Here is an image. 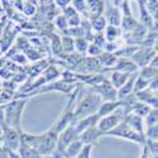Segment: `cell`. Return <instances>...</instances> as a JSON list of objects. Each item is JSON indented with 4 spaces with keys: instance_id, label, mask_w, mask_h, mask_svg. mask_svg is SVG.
Wrapping results in <instances>:
<instances>
[{
    "instance_id": "1",
    "label": "cell",
    "mask_w": 158,
    "mask_h": 158,
    "mask_svg": "<svg viewBox=\"0 0 158 158\" xmlns=\"http://www.w3.org/2000/svg\"><path fill=\"white\" fill-rule=\"evenodd\" d=\"M27 101V99H14L2 105V125L20 129V119Z\"/></svg>"
},
{
    "instance_id": "2",
    "label": "cell",
    "mask_w": 158,
    "mask_h": 158,
    "mask_svg": "<svg viewBox=\"0 0 158 158\" xmlns=\"http://www.w3.org/2000/svg\"><path fill=\"white\" fill-rule=\"evenodd\" d=\"M102 99L94 91L89 93L86 96H84L75 106V120H81L84 118H87L90 115H95L99 111V108L102 104Z\"/></svg>"
},
{
    "instance_id": "3",
    "label": "cell",
    "mask_w": 158,
    "mask_h": 158,
    "mask_svg": "<svg viewBox=\"0 0 158 158\" xmlns=\"http://www.w3.org/2000/svg\"><path fill=\"white\" fill-rule=\"evenodd\" d=\"M105 135L116 137V138L125 139V140H129V142H134L137 144H140V146H146V143H147L146 135L138 133L137 130H134L131 127H129L125 122L120 123L116 128H114L113 130H110L109 133H106Z\"/></svg>"
},
{
    "instance_id": "4",
    "label": "cell",
    "mask_w": 158,
    "mask_h": 158,
    "mask_svg": "<svg viewBox=\"0 0 158 158\" xmlns=\"http://www.w3.org/2000/svg\"><path fill=\"white\" fill-rule=\"evenodd\" d=\"M22 144V130L11 128L8 125H2V148L9 152H18Z\"/></svg>"
},
{
    "instance_id": "5",
    "label": "cell",
    "mask_w": 158,
    "mask_h": 158,
    "mask_svg": "<svg viewBox=\"0 0 158 158\" xmlns=\"http://www.w3.org/2000/svg\"><path fill=\"white\" fill-rule=\"evenodd\" d=\"M76 95H77V91L73 94V96L70 98V100H69L67 105H66L64 110L60 115L57 122L53 124V127L51 128L52 130H55L57 134H61L67 127H70L71 124L76 123V120H75V105H73L75 100H76Z\"/></svg>"
},
{
    "instance_id": "6",
    "label": "cell",
    "mask_w": 158,
    "mask_h": 158,
    "mask_svg": "<svg viewBox=\"0 0 158 158\" xmlns=\"http://www.w3.org/2000/svg\"><path fill=\"white\" fill-rule=\"evenodd\" d=\"M125 119V110L124 108H119L115 113L106 115L104 118H100V120L98 123V128L102 131L104 134L109 133L110 130H113L114 128H116L120 123H123Z\"/></svg>"
},
{
    "instance_id": "7",
    "label": "cell",
    "mask_w": 158,
    "mask_h": 158,
    "mask_svg": "<svg viewBox=\"0 0 158 158\" xmlns=\"http://www.w3.org/2000/svg\"><path fill=\"white\" fill-rule=\"evenodd\" d=\"M58 135L55 130H47L44 134H41V142L38 144L37 151L42 156H52L57 148L58 144Z\"/></svg>"
},
{
    "instance_id": "8",
    "label": "cell",
    "mask_w": 158,
    "mask_h": 158,
    "mask_svg": "<svg viewBox=\"0 0 158 158\" xmlns=\"http://www.w3.org/2000/svg\"><path fill=\"white\" fill-rule=\"evenodd\" d=\"M156 55H157V52L153 47H139L135 51V53L133 55V57H131V60H133V62L139 69H143L151 64Z\"/></svg>"
},
{
    "instance_id": "9",
    "label": "cell",
    "mask_w": 158,
    "mask_h": 158,
    "mask_svg": "<svg viewBox=\"0 0 158 158\" xmlns=\"http://www.w3.org/2000/svg\"><path fill=\"white\" fill-rule=\"evenodd\" d=\"M91 91L96 93L104 101L119 100V99H118V90L113 86V84L110 82V80H106V78H105L102 82H100L99 85L94 86Z\"/></svg>"
},
{
    "instance_id": "10",
    "label": "cell",
    "mask_w": 158,
    "mask_h": 158,
    "mask_svg": "<svg viewBox=\"0 0 158 158\" xmlns=\"http://www.w3.org/2000/svg\"><path fill=\"white\" fill-rule=\"evenodd\" d=\"M76 87V84H71L69 81H64V80H61V81H53L48 85H44L43 87H41L39 90L34 91L32 95H35V94H42V93H51V91H57V93H62V94H70L71 91H73Z\"/></svg>"
},
{
    "instance_id": "11",
    "label": "cell",
    "mask_w": 158,
    "mask_h": 158,
    "mask_svg": "<svg viewBox=\"0 0 158 158\" xmlns=\"http://www.w3.org/2000/svg\"><path fill=\"white\" fill-rule=\"evenodd\" d=\"M106 10H105V18H106L109 25H114V27H120L122 20H123V14L119 6H115L114 4L106 5Z\"/></svg>"
},
{
    "instance_id": "12",
    "label": "cell",
    "mask_w": 158,
    "mask_h": 158,
    "mask_svg": "<svg viewBox=\"0 0 158 158\" xmlns=\"http://www.w3.org/2000/svg\"><path fill=\"white\" fill-rule=\"evenodd\" d=\"M124 122L131 127L134 130H137L138 133L146 135V123H144V118L135 114V113H129L125 115Z\"/></svg>"
},
{
    "instance_id": "13",
    "label": "cell",
    "mask_w": 158,
    "mask_h": 158,
    "mask_svg": "<svg viewBox=\"0 0 158 158\" xmlns=\"http://www.w3.org/2000/svg\"><path fill=\"white\" fill-rule=\"evenodd\" d=\"M138 73L139 72L130 75L129 80L119 90H118V99H119V100H125L127 98H129V96H131L134 94V86H135V81H137Z\"/></svg>"
},
{
    "instance_id": "14",
    "label": "cell",
    "mask_w": 158,
    "mask_h": 158,
    "mask_svg": "<svg viewBox=\"0 0 158 158\" xmlns=\"http://www.w3.org/2000/svg\"><path fill=\"white\" fill-rule=\"evenodd\" d=\"M102 135H105V134L98 128V125H95V127H91V128L86 129L85 131H82L80 135V139L84 144H91V146H93Z\"/></svg>"
},
{
    "instance_id": "15",
    "label": "cell",
    "mask_w": 158,
    "mask_h": 158,
    "mask_svg": "<svg viewBox=\"0 0 158 158\" xmlns=\"http://www.w3.org/2000/svg\"><path fill=\"white\" fill-rule=\"evenodd\" d=\"M113 70H116V71H122V72H125V73H129V75H133V73H137L139 72V67L133 62L131 58H119L115 64V67Z\"/></svg>"
},
{
    "instance_id": "16",
    "label": "cell",
    "mask_w": 158,
    "mask_h": 158,
    "mask_svg": "<svg viewBox=\"0 0 158 158\" xmlns=\"http://www.w3.org/2000/svg\"><path fill=\"white\" fill-rule=\"evenodd\" d=\"M123 106V101L122 100H110V101H102L101 106L99 108L98 115L100 118H104L106 115H110L113 113H115L119 108Z\"/></svg>"
},
{
    "instance_id": "17",
    "label": "cell",
    "mask_w": 158,
    "mask_h": 158,
    "mask_svg": "<svg viewBox=\"0 0 158 158\" xmlns=\"http://www.w3.org/2000/svg\"><path fill=\"white\" fill-rule=\"evenodd\" d=\"M62 14L67 18L69 23H70V27L71 28H77L82 24V19H81V14L78 13L72 5L67 6L64 10H62Z\"/></svg>"
},
{
    "instance_id": "18",
    "label": "cell",
    "mask_w": 158,
    "mask_h": 158,
    "mask_svg": "<svg viewBox=\"0 0 158 158\" xmlns=\"http://www.w3.org/2000/svg\"><path fill=\"white\" fill-rule=\"evenodd\" d=\"M99 120H100V116H99L98 114H95V115H90V116H87V118H84V119H81V120H77V122L75 123L76 131L81 135V133H82V131H85L86 129H89V128H91V127L98 125Z\"/></svg>"
},
{
    "instance_id": "19",
    "label": "cell",
    "mask_w": 158,
    "mask_h": 158,
    "mask_svg": "<svg viewBox=\"0 0 158 158\" xmlns=\"http://www.w3.org/2000/svg\"><path fill=\"white\" fill-rule=\"evenodd\" d=\"M87 8H89V14L90 19L93 20L96 17H100L104 14V9L106 6L105 0H86Z\"/></svg>"
},
{
    "instance_id": "20",
    "label": "cell",
    "mask_w": 158,
    "mask_h": 158,
    "mask_svg": "<svg viewBox=\"0 0 158 158\" xmlns=\"http://www.w3.org/2000/svg\"><path fill=\"white\" fill-rule=\"evenodd\" d=\"M135 96L138 98V100L149 105L151 108H158V98L156 96V93L151 91L149 89L143 90V91H140V93H137Z\"/></svg>"
},
{
    "instance_id": "21",
    "label": "cell",
    "mask_w": 158,
    "mask_h": 158,
    "mask_svg": "<svg viewBox=\"0 0 158 158\" xmlns=\"http://www.w3.org/2000/svg\"><path fill=\"white\" fill-rule=\"evenodd\" d=\"M129 77H130L129 73L113 70V72H111V75H110V77H109V80H110V82L113 84V86H114L116 90H119V89L129 80Z\"/></svg>"
},
{
    "instance_id": "22",
    "label": "cell",
    "mask_w": 158,
    "mask_h": 158,
    "mask_svg": "<svg viewBox=\"0 0 158 158\" xmlns=\"http://www.w3.org/2000/svg\"><path fill=\"white\" fill-rule=\"evenodd\" d=\"M101 64H102V67L105 69H114L115 67V64L118 62V60H119V57H118L115 53H110V52H104V53L99 57Z\"/></svg>"
},
{
    "instance_id": "23",
    "label": "cell",
    "mask_w": 158,
    "mask_h": 158,
    "mask_svg": "<svg viewBox=\"0 0 158 158\" xmlns=\"http://www.w3.org/2000/svg\"><path fill=\"white\" fill-rule=\"evenodd\" d=\"M20 158H42L43 156L39 153L35 148H32V147H28V146H25V144H20V147L17 152Z\"/></svg>"
},
{
    "instance_id": "24",
    "label": "cell",
    "mask_w": 158,
    "mask_h": 158,
    "mask_svg": "<svg viewBox=\"0 0 158 158\" xmlns=\"http://www.w3.org/2000/svg\"><path fill=\"white\" fill-rule=\"evenodd\" d=\"M108 25H109V23H108L104 14L91 20V29H93L95 33H104L105 29L108 28Z\"/></svg>"
},
{
    "instance_id": "25",
    "label": "cell",
    "mask_w": 158,
    "mask_h": 158,
    "mask_svg": "<svg viewBox=\"0 0 158 158\" xmlns=\"http://www.w3.org/2000/svg\"><path fill=\"white\" fill-rule=\"evenodd\" d=\"M84 146L85 144L81 142V139L78 138V139H76V140H73L70 146L66 148V152H64V154H66V157H71V158H76L77 156H78V153L81 152V149L84 148Z\"/></svg>"
},
{
    "instance_id": "26",
    "label": "cell",
    "mask_w": 158,
    "mask_h": 158,
    "mask_svg": "<svg viewBox=\"0 0 158 158\" xmlns=\"http://www.w3.org/2000/svg\"><path fill=\"white\" fill-rule=\"evenodd\" d=\"M152 109H153V108H151L149 105H147L146 102L138 100V98H137V101L133 104L130 113H135V114H138V115H140V116H143V118H146V116L148 115V113H149Z\"/></svg>"
},
{
    "instance_id": "27",
    "label": "cell",
    "mask_w": 158,
    "mask_h": 158,
    "mask_svg": "<svg viewBox=\"0 0 158 158\" xmlns=\"http://www.w3.org/2000/svg\"><path fill=\"white\" fill-rule=\"evenodd\" d=\"M139 25V23L133 18V17H123V20H122V25L120 28L123 31V33H131L137 29V27Z\"/></svg>"
},
{
    "instance_id": "28",
    "label": "cell",
    "mask_w": 158,
    "mask_h": 158,
    "mask_svg": "<svg viewBox=\"0 0 158 158\" xmlns=\"http://www.w3.org/2000/svg\"><path fill=\"white\" fill-rule=\"evenodd\" d=\"M48 61H37L32 67H28V76L32 78L34 76H41L42 72L48 67Z\"/></svg>"
},
{
    "instance_id": "29",
    "label": "cell",
    "mask_w": 158,
    "mask_h": 158,
    "mask_svg": "<svg viewBox=\"0 0 158 158\" xmlns=\"http://www.w3.org/2000/svg\"><path fill=\"white\" fill-rule=\"evenodd\" d=\"M51 49L53 52V55L56 57H61L62 55H64L63 52V46H62V38L57 34H53L52 35V39H51Z\"/></svg>"
},
{
    "instance_id": "30",
    "label": "cell",
    "mask_w": 158,
    "mask_h": 158,
    "mask_svg": "<svg viewBox=\"0 0 158 158\" xmlns=\"http://www.w3.org/2000/svg\"><path fill=\"white\" fill-rule=\"evenodd\" d=\"M90 42L87 41V38L80 37V38H75V52L81 56L87 55V49H89Z\"/></svg>"
},
{
    "instance_id": "31",
    "label": "cell",
    "mask_w": 158,
    "mask_h": 158,
    "mask_svg": "<svg viewBox=\"0 0 158 158\" xmlns=\"http://www.w3.org/2000/svg\"><path fill=\"white\" fill-rule=\"evenodd\" d=\"M41 142V135H33L29 133H24L22 131V143L32 148H38V144Z\"/></svg>"
},
{
    "instance_id": "32",
    "label": "cell",
    "mask_w": 158,
    "mask_h": 158,
    "mask_svg": "<svg viewBox=\"0 0 158 158\" xmlns=\"http://www.w3.org/2000/svg\"><path fill=\"white\" fill-rule=\"evenodd\" d=\"M14 41V34L8 31V28L4 29L3 34H2V52L6 53V52L11 48V43Z\"/></svg>"
},
{
    "instance_id": "33",
    "label": "cell",
    "mask_w": 158,
    "mask_h": 158,
    "mask_svg": "<svg viewBox=\"0 0 158 158\" xmlns=\"http://www.w3.org/2000/svg\"><path fill=\"white\" fill-rule=\"evenodd\" d=\"M123 33L120 27H114V25H108V28L105 29L104 34L108 42H116V39L120 37V34Z\"/></svg>"
},
{
    "instance_id": "34",
    "label": "cell",
    "mask_w": 158,
    "mask_h": 158,
    "mask_svg": "<svg viewBox=\"0 0 158 158\" xmlns=\"http://www.w3.org/2000/svg\"><path fill=\"white\" fill-rule=\"evenodd\" d=\"M53 24L56 25V28H57L58 31H61V32H63V33H66V34H69V32H70V29H71L67 18H66L63 14H58V15L55 18V20H53Z\"/></svg>"
},
{
    "instance_id": "35",
    "label": "cell",
    "mask_w": 158,
    "mask_h": 158,
    "mask_svg": "<svg viewBox=\"0 0 158 158\" xmlns=\"http://www.w3.org/2000/svg\"><path fill=\"white\" fill-rule=\"evenodd\" d=\"M62 38V46L64 55H71L75 52V38L70 34H64Z\"/></svg>"
},
{
    "instance_id": "36",
    "label": "cell",
    "mask_w": 158,
    "mask_h": 158,
    "mask_svg": "<svg viewBox=\"0 0 158 158\" xmlns=\"http://www.w3.org/2000/svg\"><path fill=\"white\" fill-rule=\"evenodd\" d=\"M104 49H105V48H104L102 46H100V44H98V43H95V42L91 41L86 56H89V57H100V56L104 53Z\"/></svg>"
},
{
    "instance_id": "37",
    "label": "cell",
    "mask_w": 158,
    "mask_h": 158,
    "mask_svg": "<svg viewBox=\"0 0 158 158\" xmlns=\"http://www.w3.org/2000/svg\"><path fill=\"white\" fill-rule=\"evenodd\" d=\"M144 123H146V129L158 124V108H153L148 113V115L144 118Z\"/></svg>"
},
{
    "instance_id": "38",
    "label": "cell",
    "mask_w": 158,
    "mask_h": 158,
    "mask_svg": "<svg viewBox=\"0 0 158 158\" xmlns=\"http://www.w3.org/2000/svg\"><path fill=\"white\" fill-rule=\"evenodd\" d=\"M72 6L80 13V14H85L86 18H90L89 14V8L86 0H72Z\"/></svg>"
},
{
    "instance_id": "39",
    "label": "cell",
    "mask_w": 158,
    "mask_h": 158,
    "mask_svg": "<svg viewBox=\"0 0 158 158\" xmlns=\"http://www.w3.org/2000/svg\"><path fill=\"white\" fill-rule=\"evenodd\" d=\"M37 5H38V4L31 2V0H24V2H23V6H22V10H23V13H24L25 15L31 17V15L35 14Z\"/></svg>"
},
{
    "instance_id": "40",
    "label": "cell",
    "mask_w": 158,
    "mask_h": 158,
    "mask_svg": "<svg viewBox=\"0 0 158 158\" xmlns=\"http://www.w3.org/2000/svg\"><path fill=\"white\" fill-rule=\"evenodd\" d=\"M148 86H149V80H147V78H144V77H142V76L138 73L137 81H135V86H134V94L140 93V91L148 89Z\"/></svg>"
},
{
    "instance_id": "41",
    "label": "cell",
    "mask_w": 158,
    "mask_h": 158,
    "mask_svg": "<svg viewBox=\"0 0 158 158\" xmlns=\"http://www.w3.org/2000/svg\"><path fill=\"white\" fill-rule=\"evenodd\" d=\"M146 6L153 17L154 22H158V0H147Z\"/></svg>"
},
{
    "instance_id": "42",
    "label": "cell",
    "mask_w": 158,
    "mask_h": 158,
    "mask_svg": "<svg viewBox=\"0 0 158 158\" xmlns=\"http://www.w3.org/2000/svg\"><path fill=\"white\" fill-rule=\"evenodd\" d=\"M139 75L142 76V77H144V78H147V80H152V78L156 76V75H158V71L157 70H154L152 66H147V67H143V69H140L139 70Z\"/></svg>"
},
{
    "instance_id": "43",
    "label": "cell",
    "mask_w": 158,
    "mask_h": 158,
    "mask_svg": "<svg viewBox=\"0 0 158 158\" xmlns=\"http://www.w3.org/2000/svg\"><path fill=\"white\" fill-rule=\"evenodd\" d=\"M146 138L151 140H158V124L146 129Z\"/></svg>"
},
{
    "instance_id": "44",
    "label": "cell",
    "mask_w": 158,
    "mask_h": 158,
    "mask_svg": "<svg viewBox=\"0 0 158 158\" xmlns=\"http://www.w3.org/2000/svg\"><path fill=\"white\" fill-rule=\"evenodd\" d=\"M91 151H93V146H91V144H85L84 148L81 149V152L78 153V156L76 158H90Z\"/></svg>"
},
{
    "instance_id": "45",
    "label": "cell",
    "mask_w": 158,
    "mask_h": 158,
    "mask_svg": "<svg viewBox=\"0 0 158 158\" xmlns=\"http://www.w3.org/2000/svg\"><path fill=\"white\" fill-rule=\"evenodd\" d=\"M119 8L122 10L123 17H131V9L129 6V0H125L124 3H122V5Z\"/></svg>"
},
{
    "instance_id": "46",
    "label": "cell",
    "mask_w": 158,
    "mask_h": 158,
    "mask_svg": "<svg viewBox=\"0 0 158 158\" xmlns=\"http://www.w3.org/2000/svg\"><path fill=\"white\" fill-rule=\"evenodd\" d=\"M55 5L61 9V10H64L67 6L72 5V0H55Z\"/></svg>"
},
{
    "instance_id": "47",
    "label": "cell",
    "mask_w": 158,
    "mask_h": 158,
    "mask_svg": "<svg viewBox=\"0 0 158 158\" xmlns=\"http://www.w3.org/2000/svg\"><path fill=\"white\" fill-rule=\"evenodd\" d=\"M11 60L14 61V62L20 63V64H23V63H27V61H28L27 56L23 55V53H17V55H14V56L11 57Z\"/></svg>"
},
{
    "instance_id": "48",
    "label": "cell",
    "mask_w": 158,
    "mask_h": 158,
    "mask_svg": "<svg viewBox=\"0 0 158 158\" xmlns=\"http://www.w3.org/2000/svg\"><path fill=\"white\" fill-rule=\"evenodd\" d=\"M148 89L151 91H153V93H156V91H158V75H156L152 80L149 81V86Z\"/></svg>"
},
{
    "instance_id": "49",
    "label": "cell",
    "mask_w": 158,
    "mask_h": 158,
    "mask_svg": "<svg viewBox=\"0 0 158 158\" xmlns=\"http://www.w3.org/2000/svg\"><path fill=\"white\" fill-rule=\"evenodd\" d=\"M37 3L41 6H48V5H53L55 0H37Z\"/></svg>"
},
{
    "instance_id": "50",
    "label": "cell",
    "mask_w": 158,
    "mask_h": 158,
    "mask_svg": "<svg viewBox=\"0 0 158 158\" xmlns=\"http://www.w3.org/2000/svg\"><path fill=\"white\" fill-rule=\"evenodd\" d=\"M149 66H152V67L154 69V70H157L158 71V53L156 55V57L153 58V61L151 62V64Z\"/></svg>"
},
{
    "instance_id": "51",
    "label": "cell",
    "mask_w": 158,
    "mask_h": 158,
    "mask_svg": "<svg viewBox=\"0 0 158 158\" xmlns=\"http://www.w3.org/2000/svg\"><path fill=\"white\" fill-rule=\"evenodd\" d=\"M111 2H113V4H114L115 6H120L122 3H124L125 0H111Z\"/></svg>"
},
{
    "instance_id": "52",
    "label": "cell",
    "mask_w": 158,
    "mask_h": 158,
    "mask_svg": "<svg viewBox=\"0 0 158 158\" xmlns=\"http://www.w3.org/2000/svg\"><path fill=\"white\" fill-rule=\"evenodd\" d=\"M9 158H20V156L17 152H9Z\"/></svg>"
},
{
    "instance_id": "53",
    "label": "cell",
    "mask_w": 158,
    "mask_h": 158,
    "mask_svg": "<svg viewBox=\"0 0 158 158\" xmlns=\"http://www.w3.org/2000/svg\"><path fill=\"white\" fill-rule=\"evenodd\" d=\"M42 158H55V157L53 156H43Z\"/></svg>"
},
{
    "instance_id": "54",
    "label": "cell",
    "mask_w": 158,
    "mask_h": 158,
    "mask_svg": "<svg viewBox=\"0 0 158 158\" xmlns=\"http://www.w3.org/2000/svg\"><path fill=\"white\" fill-rule=\"evenodd\" d=\"M109 2H110V0H105V3H106V4H108V3H109Z\"/></svg>"
},
{
    "instance_id": "55",
    "label": "cell",
    "mask_w": 158,
    "mask_h": 158,
    "mask_svg": "<svg viewBox=\"0 0 158 158\" xmlns=\"http://www.w3.org/2000/svg\"><path fill=\"white\" fill-rule=\"evenodd\" d=\"M156 96H157V98H158V91H156Z\"/></svg>"
},
{
    "instance_id": "56",
    "label": "cell",
    "mask_w": 158,
    "mask_h": 158,
    "mask_svg": "<svg viewBox=\"0 0 158 158\" xmlns=\"http://www.w3.org/2000/svg\"><path fill=\"white\" fill-rule=\"evenodd\" d=\"M64 158H71V157H64Z\"/></svg>"
}]
</instances>
